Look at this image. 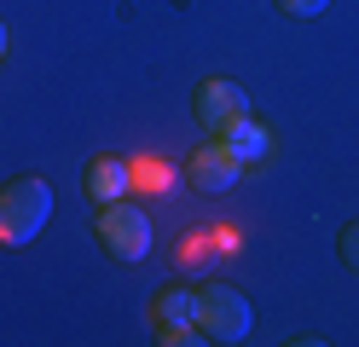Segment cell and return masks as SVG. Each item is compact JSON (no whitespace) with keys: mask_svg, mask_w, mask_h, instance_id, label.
I'll return each instance as SVG.
<instances>
[{"mask_svg":"<svg viewBox=\"0 0 359 347\" xmlns=\"http://www.w3.org/2000/svg\"><path fill=\"white\" fill-rule=\"evenodd\" d=\"M53 215V185L47 179H12L6 191H0V243L18 249V243H29L41 226H47Z\"/></svg>","mask_w":359,"mask_h":347,"instance_id":"1","label":"cell"},{"mask_svg":"<svg viewBox=\"0 0 359 347\" xmlns=\"http://www.w3.org/2000/svg\"><path fill=\"white\" fill-rule=\"evenodd\" d=\"M250 324H255V313L232 284H203L197 290V330L209 341H243Z\"/></svg>","mask_w":359,"mask_h":347,"instance_id":"2","label":"cell"},{"mask_svg":"<svg viewBox=\"0 0 359 347\" xmlns=\"http://www.w3.org/2000/svg\"><path fill=\"white\" fill-rule=\"evenodd\" d=\"M99 243L116 254V261H145V254H151V215H145L140 203H128V197L104 203V215H99Z\"/></svg>","mask_w":359,"mask_h":347,"instance_id":"3","label":"cell"},{"mask_svg":"<svg viewBox=\"0 0 359 347\" xmlns=\"http://www.w3.org/2000/svg\"><path fill=\"white\" fill-rule=\"evenodd\" d=\"M238 174H243V162H238L226 145H220V139L186 156V185H191V191H203V197L232 191V185H238Z\"/></svg>","mask_w":359,"mask_h":347,"instance_id":"4","label":"cell"},{"mask_svg":"<svg viewBox=\"0 0 359 347\" xmlns=\"http://www.w3.org/2000/svg\"><path fill=\"white\" fill-rule=\"evenodd\" d=\"M238 116H250V93H243L238 81L215 76V81L197 87V122H203L209 133H220L226 122H238Z\"/></svg>","mask_w":359,"mask_h":347,"instance_id":"5","label":"cell"},{"mask_svg":"<svg viewBox=\"0 0 359 347\" xmlns=\"http://www.w3.org/2000/svg\"><path fill=\"white\" fill-rule=\"evenodd\" d=\"M215 139H220V145H226V151L243 162V168H250V162H261V156H273V133H266L255 116H238V122H226Z\"/></svg>","mask_w":359,"mask_h":347,"instance_id":"6","label":"cell"},{"mask_svg":"<svg viewBox=\"0 0 359 347\" xmlns=\"http://www.w3.org/2000/svg\"><path fill=\"white\" fill-rule=\"evenodd\" d=\"M81 185H87V197H93L99 208H104V203H116V197H128V162H122V156H99V162H87Z\"/></svg>","mask_w":359,"mask_h":347,"instance_id":"7","label":"cell"},{"mask_svg":"<svg viewBox=\"0 0 359 347\" xmlns=\"http://www.w3.org/2000/svg\"><path fill=\"white\" fill-rule=\"evenodd\" d=\"M168 185H174V168H168L163 156H151V151H145V156H133V162H128V191H133V197H163Z\"/></svg>","mask_w":359,"mask_h":347,"instance_id":"8","label":"cell"},{"mask_svg":"<svg viewBox=\"0 0 359 347\" xmlns=\"http://www.w3.org/2000/svg\"><path fill=\"white\" fill-rule=\"evenodd\" d=\"M151 324L156 330H186V324H197V290H163L151 307Z\"/></svg>","mask_w":359,"mask_h":347,"instance_id":"9","label":"cell"},{"mask_svg":"<svg viewBox=\"0 0 359 347\" xmlns=\"http://www.w3.org/2000/svg\"><path fill=\"white\" fill-rule=\"evenodd\" d=\"M278 6H284L290 18H319V12L330 6V0H278Z\"/></svg>","mask_w":359,"mask_h":347,"instance_id":"10","label":"cell"},{"mask_svg":"<svg viewBox=\"0 0 359 347\" xmlns=\"http://www.w3.org/2000/svg\"><path fill=\"white\" fill-rule=\"evenodd\" d=\"M209 249H215V243H203V231H191V238H186V249H180V261H186V266H197Z\"/></svg>","mask_w":359,"mask_h":347,"instance_id":"11","label":"cell"},{"mask_svg":"<svg viewBox=\"0 0 359 347\" xmlns=\"http://www.w3.org/2000/svg\"><path fill=\"white\" fill-rule=\"evenodd\" d=\"M342 261H348V266L359 272V220H353V226L342 231Z\"/></svg>","mask_w":359,"mask_h":347,"instance_id":"12","label":"cell"},{"mask_svg":"<svg viewBox=\"0 0 359 347\" xmlns=\"http://www.w3.org/2000/svg\"><path fill=\"white\" fill-rule=\"evenodd\" d=\"M0 58H6V23H0Z\"/></svg>","mask_w":359,"mask_h":347,"instance_id":"13","label":"cell"}]
</instances>
